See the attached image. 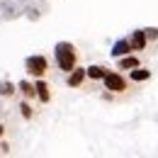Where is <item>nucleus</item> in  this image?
I'll return each mask as SVG.
<instances>
[{"label":"nucleus","mask_w":158,"mask_h":158,"mask_svg":"<svg viewBox=\"0 0 158 158\" xmlns=\"http://www.w3.org/2000/svg\"><path fill=\"white\" fill-rule=\"evenodd\" d=\"M54 61H56V68L63 71V73L73 71V68L80 63L78 46H76V44H71V41H59V44L54 46Z\"/></svg>","instance_id":"f257e3e1"},{"label":"nucleus","mask_w":158,"mask_h":158,"mask_svg":"<svg viewBox=\"0 0 158 158\" xmlns=\"http://www.w3.org/2000/svg\"><path fill=\"white\" fill-rule=\"evenodd\" d=\"M102 85H105V90L110 93L107 98H114V95H122V98H127L131 90H134V83L127 78L124 73H119V71H110L107 68V73L102 76V80H100Z\"/></svg>","instance_id":"f03ea898"},{"label":"nucleus","mask_w":158,"mask_h":158,"mask_svg":"<svg viewBox=\"0 0 158 158\" xmlns=\"http://www.w3.org/2000/svg\"><path fill=\"white\" fill-rule=\"evenodd\" d=\"M24 71H27V76H32V78H46V73L51 71V63L49 59L44 56V54H34V56H27L24 59Z\"/></svg>","instance_id":"7ed1b4c3"},{"label":"nucleus","mask_w":158,"mask_h":158,"mask_svg":"<svg viewBox=\"0 0 158 158\" xmlns=\"http://www.w3.org/2000/svg\"><path fill=\"white\" fill-rule=\"evenodd\" d=\"M127 41H129V46H131L134 54H143V51L148 49V39H146V32H143V29H134V32L127 37Z\"/></svg>","instance_id":"20e7f679"},{"label":"nucleus","mask_w":158,"mask_h":158,"mask_svg":"<svg viewBox=\"0 0 158 158\" xmlns=\"http://www.w3.org/2000/svg\"><path fill=\"white\" fill-rule=\"evenodd\" d=\"M85 68H83V66H76V68H73V71H68V73H66V85H68V88H73V90H78V88H83V85H85Z\"/></svg>","instance_id":"39448f33"},{"label":"nucleus","mask_w":158,"mask_h":158,"mask_svg":"<svg viewBox=\"0 0 158 158\" xmlns=\"http://www.w3.org/2000/svg\"><path fill=\"white\" fill-rule=\"evenodd\" d=\"M127 78L131 80L134 85H143L146 80H151V78H153V73H151V68H146V66L141 63V66H136V68L127 71Z\"/></svg>","instance_id":"423d86ee"},{"label":"nucleus","mask_w":158,"mask_h":158,"mask_svg":"<svg viewBox=\"0 0 158 158\" xmlns=\"http://www.w3.org/2000/svg\"><path fill=\"white\" fill-rule=\"evenodd\" d=\"M141 63H143V59L131 51V54H124V56L117 59V68L119 71H131V68H136V66H141Z\"/></svg>","instance_id":"0eeeda50"},{"label":"nucleus","mask_w":158,"mask_h":158,"mask_svg":"<svg viewBox=\"0 0 158 158\" xmlns=\"http://www.w3.org/2000/svg\"><path fill=\"white\" fill-rule=\"evenodd\" d=\"M34 90H37V100H39L41 105H49V102H51V85H49L44 78H37Z\"/></svg>","instance_id":"6e6552de"},{"label":"nucleus","mask_w":158,"mask_h":158,"mask_svg":"<svg viewBox=\"0 0 158 158\" xmlns=\"http://www.w3.org/2000/svg\"><path fill=\"white\" fill-rule=\"evenodd\" d=\"M105 73H107V68H105V66H100V63H93V66H88V68H85V78L93 80V83L102 80Z\"/></svg>","instance_id":"1a4fd4ad"},{"label":"nucleus","mask_w":158,"mask_h":158,"mask_svg":"<svg viewBox=\"0 0 158 158\" xmlns=\"http://www.w3.org/2000/svg\"><path fill=\"white\" fill-rule=\"evenodd\" d=\"M17 90L22 93V98H24V100H37L34 83H29V80H22V83H17Z\"/></svg>","instance_id":"9d476101"},{"label":"nucleus","mask_w":158,"mask_h":158,"mask_svg":"<svg viewBox=\"0 0 158 158\" xmlns=\"http://www.w3.org/2000/svg\"><path fill=\"white\" fill-rule=\"evenodd\" d=\"M124 54H131V46H129V41H127V39L117 41V44H114V49H112V56H114V59L124 56Z\"/></svg>","instance_id":"9b49d317"},{"label":"nucleus","mask_w":158,"mask_h":158,"mask_svg":"<svg viewBox=\"0 0 158 158\" xmlns=\"http://www.w3.org/2000/svg\"><path fill=\"white\" fill-rule=\"evenodd\" d=\"M20 114H22V119H27V122H29V119H34L37 112H34V107L29 105V100H22V102H20Z\"/></svg>","instance_id":"f8f14e48"},{"label":"nucleus","mask_w":158,"mask_h":158,"mask_svg":"<svg viewBox=\"0 0 158 158\" xmlns=\"http://www.w3.org/2000/svg\"><path fill=\"white\" fill-rule=\"evenodd\" d=\"M0 95L2 98H15L17 95V85H12V83H0Z\"/></svg>","instance_id":"ddd939ff"},{"label":"nucleus","mask_w":158,"mask_h":158,"mask_svg":"<svg viewBox=\"0 0 158 158\" xmlns=\"http://www.w3.org/2000/svg\"><path fill=\"white\" fill-rule=\"evenodd\" d=\"M146 39H148V46L151 44H158V27H146Z\"/></svg>","instance_id":"4468645a"},{"label":"nucleus","mask_w":158,"mask_h":158,"mask_svg":"<svg viewBox=\"0 0 158 158\" xmlns=\"http://www.w3.org/2000/svg\"><path fill=\"white\" fill-rule=\"evenodd\" d=\"M0 136H5V124H0Z\"/></svg>","instance_id":"2eb2a0df"}]
</instances>
